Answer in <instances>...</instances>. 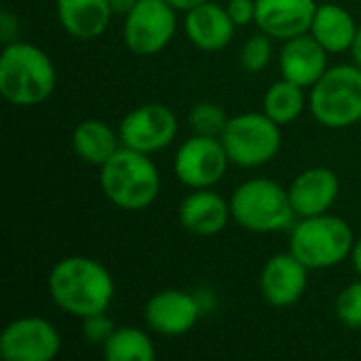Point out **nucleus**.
<instances>
[{
  "mask_svg": "<svg viewBox=\"0 0 361 361\" xmlns=\"http://www.w3.org/2000/svg\"><path fill=\"white\" fill-rule=\"evenodd\" d=\"M49 294L63 313L85 319L108 311L114 298V279L102 262L87 256H70L51 269Z\"/></svg>",
  "mask_w": 361,
  "mask_h": 361,
  "instance_id": "f257e3e1",
  "label": "nucleus"
},
{
  "mask_svg": "<svg viewBox=\"0 0 361 361\" xmlns=\"http://www.w3.org/2000/svg\"><path fill=\"white\" fill-rule=\"evenodd\" d=\"M55 66L51 57L30 44L15 40L0 55V93L13 106H36L55 91Z\"/></svg>",
  "mask_w": 361,
  "mask_h": 361,
  "instance_id": "f03ea898",
  "label": "nucleus"
},
{
  "mask_svg": "<svg viewBox=\"0 0 361 361\" xmlns=\"http://www.w3.org/2000/svg\"><path fill=\"white\" fill-rule=\"evenodd\" d=\"M99 169L102 190L116 207L140 212L157 201L161 176L148 154L121 146Z\"/></svg>",
  "mask_w": 361,
  "mask_h": 361,
  "instance_id": "7ed1b4c3",
  "label": "nucleus"
},
{
  "mask_svg": "<svg viewBox=\"0 0 361 361\" xmlns=\"http://www.w3.org/2000/svg\"><path fill=\"white\" fill-rule=\"evenodd\" d=\"M353 245L355 239L351 226L332 214L300 218L290 235V254H294L309 271L341 264L351 256Z\"/></svg>",
  "mask_w": 361,
  "mask_h": 361,
  "instance_id": "20e7f679",
  "label": "nucleus"
},
{
  "mask_svg": "<svg viewBox=\"0 0 361 361\" xmlns=\"http://www.w3.org/2000/svg\"><path fill=\"white\" fill-rule=\"evenodd\" d=\"M231 216L241 228L264 235L292 226L296 212L283 186L267 178H254L235 188Z\"/></svg>",
  "mask_w": 361,
  "mask_h": 361,
  "instance_id": "39448f33",
  "label": "nucleus"
},
{
  "mask_svg": "<svg viewBox=\"0 0 361 361\" xmlns=\"http://www.w3.org/2000/svg\"><path fill=\"white\" fill-rule=\"evenodd\" d=\"M309 108L315 121L328 129L351 127L361 121V68L334 66L311 87Z\"/></svg>",
  "mask_w": 361,
  "mask_h": 361,
  "instance_id": "423d86ee",
  "label": "nucleus"
},
{
  "mask_svg": "<svg viewBox=\"0 0 361 361\" xmlns=\"http://www.w3.org/2000/svg\"><path fill=\"white\" fill-rule=\"evenodd\" d=\"M281 125L264 112H245L228 118L222 144L231 163L239 167H260L271 163L281 148Z\"/></svg>",
  "mask_w": 361,
  "mask_h": 361,
  "instance_id": "0eeeda50",
  "label": "nucleus"
},
{
  "mask_svg": "<svg viewBox=\"0 0 361 361\" xmlns=\"http://www.w3.org/2000/svg\"><path fill=\"white\" fill-rule=\"evenodd\" d=\"M176 27V8L167 0H137L125 15L123 38L131 53L146 57L161 53L171 42Z\"/></svg>",
  "mask_w": 361,
  "mask_h": 361,
  "instance_id": "6e6552de",
  "label": "nucleus"
},
{
  "mask_svg": "<svg viewBox=\"0 0 361 361\" xmlns=\"http://www.w3.org/2000/svg\"><path fill=\"white\" fill-rule=\"evenodd\" d=\"M231 159L220 137L192 135L176 152L173 171L178 180L188 188H212L218 184L228 167Z\"/></svg>",
  "mask_w": 361,
  "mask_h": 361,
  "instance_id": "1a4fd4ad",
  "label": "nucleus"
},
{
  "mask_svg": "<svg viewBox=\"0 0 361 361\" xmlns=\"http://www.w3.org/2000/svg\"><path fill=\"white\" fill-rule=\"evenodd\" d=\"M121 144L152 154L167 148L178 135V118L163 104H144L133 108L118 125Z\"/></svg>",
  "mask_w": 361,
  "mask_h": 361,
  "instance_id": "9d476101",
  "label": "nucleus"
},
{
  "mask_svg": "<svg viewBox=\"0 0 361 361\" xmlns=\"http://www.w3.org/2000/svg\"><path fill=\"white\" fill-rule=\"evenodd\" d=\"M59 349L57 328L42 317H19L0 334V355L6 361H51Z\"/></svg>",
  "mask_w": 361,
  "mask_h": 361,
  "instance_id": "9b49d317",
  "label": "nucleus"
},
{
  "mask_svg": "<svg viewBox=\"0 0 361 361\" xmlns=\"http://www.w3.org/2000/svg\"><path fill=\"white\" fill-rule=\"evenodd\" d=\"M201 305L184 290H163L154 294L144 309L146 326L163 336L188 334L199 322Z\"/></svg>",
  "mask_w": 361,
  "mask_h": 361,
  "instance_id": "f8f14e48",
  "label": "nucleus"
},
{
  "mask_svg": "<svg viewBox=\"0 0 361 361\" xmlns=\"http://www.w3.org/2000/svg\"><path fill=\"white\" fill-rule=\"evenodd\" d=\"M309 269L294 254H277L267 260L260 273V294L277 309L298 302L307 290Z\"/></svg>",
  "mask_w": 361,
  "mask_h": 361,
  "instance_id": "ddd939ff",
  "label": "nucleus"
},
{
  "mask_svg": "<svg viewBox=\"0 0 361 361\" xmlns=\"http://www.w3.org/2000/svg\"><path fill=\"white\" fill-rule=\"evenodd\" d=\"M315 0H256V21L260 32L277 40L311 32L317 11Z\"/></svg>",
  "mask_w": 361,
  "mask_h": 361,
  "instance_id": "4468645a",
  "label": "nucleus"
},
{
  "mask_svg": "<svg viewBox=\"0 0 361 361\" xmlns=\"http://www.w3.org/2000/svg\"><path fill=\"white\" fill-rule=\"evenodd\" d=\"M338 176L330 167H311L296 176L288 195L296 218H309L328 214L338 199Z\"/></svg>",
  "mask_w": 361,
  "mask_h": 361,
  "instance_id": "2eb2a0df",
  "label": "nucleus"
},
{
  "mask_svg": "<svg viewBox=\"0 0 361 361\" xmlns=\"http://www.w3.org/2000/svg\"><path fill=\"white\" fill-rule=\"evenodd\" d=\"M281 76L300 85L313 87L328 70V51L307 32L286 40L279 53Z\"/></svg>",
  "mask_w": 361,
  "mask_h": 361,
  "instance_id": "dca6fc26",
  "label": "nucleus"
},
{
  "mask_svg": "<svg viewBox=\"0 0 361 361\" xmlns=\"http://www.w3.org/2000/svg\"><path fill=\"white\" fill-rule=\"evenodd\" d=\"M180 224L199 237L218 235L228 224L231 216V201L222 199L212 188H195L188 197L182 199L178 207Z\"/></svg>",
  "mask_w": 361,
  "mask_h": 361,
  "instance_id": "f3484780",
  "label": "nucleus"
},
{
  "mask_svg": "<svg viewBox=\"0 0 361 361\" xmlns=\"http://www.w3.org/2000/svg\"><path fill=\"white\" fill-rule=\"evenodd\" d=\"M235 21L228 11L216 2H203L186 11V34L188 40L201 51H222L235 36Z\"/></svg>",
  "mask_w": 361,
  "mask_h": 361,
  "instance_id": "a211bd4d",
  "label": "nucleus"
},
{
  "mask_svg": "<svg viewBox=\"0 0 361 361\" xmlns=\"http://www.w3.org/2000/svg\"><path fill=\"white\" fill-rule=\"evenodd\" d=\"M55 6L61 27L80 40L102 36L114 15L108 0H57Z\"/></svg>",
  "mask_w": 361,
  "mask_h": 361,
  "instance_id": "6ab92c4d",
  "label": "nucleus"
},
{
  "mask_svg": "<svg viewBox=\"0 0 361 361\" xmlns=\"http://www.w3.org/2000/svg\"><path fill=\"white\" fill-rule=\"evenodd\" d=\"M357 23L353 15L338 4H319L311 23V36L328 51V53H345L351 51V44L357 34Z\"/></svg>",
  "mask_w": 361,
  "mask_h": 361,
  "instance_id": "aec40b11",
  "label": "nucleus"
},
{
  "mask_svg": "<svg viewBox=\"0 0 361 361\" xmlns=\"http://www.w3.org/2000/svg\"><path fill=\"white\" fill-rule=\"evenodd\" d=\"M72 146L74 152L89 165L102 167L123 144L121 135L104 121L87 118L76 125L72 133Z\"/></svg>",
  "mask_w": 361,
  "mask_h": 361,
  "instance_id": "412c9836",
  "label": "nucleus"
},
{
  "mask_svg": "<svg viewBox=\"0 0 361 361\" xmlns=\"http://www.w3.org/2000/svg\"><path fill=\"white\" fill-rule=\"evenodd\" d=\"M305 87L281 78L271 85L262 99V112L271 116L277 125H288L296 121L305 110Z\"/></svg>",
  "mask_w": 361,
  "mask_h": 361,
  "instance_id": "4be33fe9",
  "label": "nucleus"
},
{
  "mask_svg": "<svg viewBox=\"0 0 361 361\" xmlns=\"http://www.w3.org/2000/svg\"><path fill=\"white\" fill-rule=\"evenodd\" d=\"M104 357L108 361H152L157 357L150 336L137 328H116L104 345Z\"/></svg>",
  "mask_w": 361,
  "mask_h": 361,
  "instance_id": "5701e85b",
  "label": "nucleus"
},
{
  "mask_svg": "<svg viewBox=\"0 0 361 361\" xmlns=\"http://www.w3.org/2000/svg\"><path fill=\"white\" fill-rule=\"evenodd\" d=\"M188 125L197 135L222 137L228 125V116L222 106L214 102H199L188 112Z\"/></svg>",
  "mask_w": 361,
  "mask_h": 361,
  "instance_id": "b1692460",
  "label": "nucleus"
},
{
  "mask_svg": "<svg viewBox=\"0 0 361 361\" xmlns=\"http://www.w3.org/2000/svg\"><path fill=\"white\" fill-rule=\"evenodd\" d=\"M273 38L264 32L260 34H254L245 40V44L241 47V55H239V61H241V68L250 74H258L262 72L269 61H271V53H273Z\"/></svg>",
  "mask_w": 361,
  "mask_h": 361,
  "instance_id": "393cba45",
  "label": "nucleus"
},
{
  "mask_svg": "<svg viewBox=\"0 0 361 361\" xmlns=\"http://www.w3.org/2000/svg\"><path fill=\"white\" fill-rule=\"evenodd\" d=\"M338 319L353 330H361V281L347 286L336 298Z\"/></svg>",
  "mask_w": 361,
  "mask_h": 361,
  "instance_id": "a878e982",
  "label": "nucleus"
},
{
  "mask_svg": "<svg viewBox=\"0 0 361 361\" xmlns=\"http://www.w3.org/2000/svg\"><path fill=\"white\" fill-rule=\"evenodd\" d=\"M114 324L110 322V317L106 313H95L82 319V336L91 343V345H106L108 338L114 332Z\"/></svg>",
  "mask_w": 361,
  "mask_h": 361,
  "instance_id": "bb28decb",
  "label": "nucleus"
},
{
  "mask_svg": "<svg viewBox=\"0 0 361 361\" xmlns=\"http://www.w3.org/2000/svg\"><path fill=\"white\" fill-rule=\"evenodd\" d=\"M226 11L235 25H250L256 21V0H228Z\"/></svg>",
  "mask_w": 361,
  "mask_h": 361,
  "instance_id": "cd10ccee",
  "label": "nucleus"
},
{
  "mask_svg": "<svg viewBox=\"0 0 361 361\" xmlns=\"http://www.w3.org/2000/svg\"><path fill=\"white\" fill-rule=\"evenodd\" d=\"M17 34H19V21H17V17L11 11L4 8L0 13V40H2V44L15 42Z\"/></svg>",
  "mask_w": 361,
  "mask_h": 361,
  "instance_id": "c85d7f7f",
  "label": "nucleus"
},
{
  "mask_svg": "<svg viewBox=\"0 0 361 361\" xmlns=\"http://www.w3.org/2000/svg\"><path fill=\"white\" fill-rule=\"evenodd\" d=\"M176 11H190V8H195V6H199V4H203V2H207V0H167Z\"/></svg>",
  "mask_w": 361,
  "mask_h": 361,
  "instance_id": "c756f323",
  "label": "nucleus"
},
{
  "mask_svg": "<svg viewBox=\"0 0 361 361\" xmlns=\"http://www.w3.org/2000/svg\"><path fill=\"white\" fill-rule=\"evenodd\" d=\"M351 53H353V59L355 63L361 68V25L357 27V34H355V40L351 44Z\"/></svg>",
  "mask_w": 361,
  "mask_h": 361,
  "instance_id": "7c9ffc66",
  "label": "nucleus"
},
{
  "mask_svg": "<svg viewBox=\"0 0 361 361\" xmlns=\"http://www.w3.org/2000/svg\"><path fill=\"white\" fill-rule=\"evenodd\" d=\"M351 260H353V267H355V271L360 273V277H361V237L355 241V245H353Z\"/></svg>",
  "mask_w": 361,
  "mask_h": 361,
  "instance_id": "2f4dec72",
  "label": "nucleus"
}]
</instances>
